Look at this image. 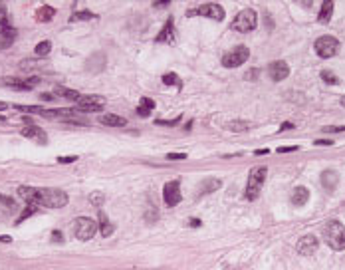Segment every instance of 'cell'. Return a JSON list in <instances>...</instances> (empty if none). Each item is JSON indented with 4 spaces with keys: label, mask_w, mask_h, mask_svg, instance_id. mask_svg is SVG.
<instances>
[{
    "label": "cell",
    "mask_w": 345,
    "mask_h": 270,
    "mask_svg": "<svg viewBox=\"0 0 345 270\" xmlns=\"http://www.w3.org/2000/svg\"><path fill=\"white\" fill-rule=\"evenodd\" d=\"M18 197L32 205L44 209H62L67 205V195L62 189H40V187H18Z\"/></svg>",
    "instance_id": "6da1fadb"
},
{
    "label": "cell",
    "mask_w": 345,
    "mask_h": 270,
    "mask_svg": "<svg viewBox=\"0 0 345 270\" xmlns=\"http://www.w3.org/2000/svg\"><path fill=\"white\" fill-rule=\"evenodd\" d=\"M323 240L333 248V250H343L345 248V227L339 221H331L323 229Z\"/></svg>",
    "instance_id": "7a4b0ae2"
},
{
    "label": "cell",
    "mask_w": 345,
    "mask_h": 270,
    "mask_svg": "<svg viewBox=\"0 0 345 270\" xmlns=\"http://www.w3.org/2000/svg\"><path fill=\"white\" fill-rule=\"evenodd\" d=\"M266 175H268V167H256L250 171V177H248V185H246V193L244 197L248 201L258 199L262 187H264V181H266Z\"/></svg>",
    "instance_id": "3957f363"
},
{
    "label": "cell",
    "mask_w": 345,
    "mask_h": 270,
    "mask_svg": "<svg viewBox=\"0 0 345 270\" xmlns=\"http://www.w3.org/2000/svg\"><path fill=\"white\" fill-rule=\"evenodd\" d=\"M314 48H315V54L319 58L327 60V58H333L339 52V40L333 38V36H321V38L315 40Z\"/></svg>",
    "instance_id": "277c9868"
},
{
    "label": "cell",
    "mask_w": 345,
    "mask_h": 270,
    "mask_svg": "<svg viewBox=\"0 0 345 270\" xmlns=\"http://www.w3.org/2000/svg\"><path fill=\"white\" fill-rule=\"evenodd\" d=\"M256 22H258V14L252 10V8H244L242 12H238L236 14V18H234V22H232V28L236 30V32H252L254 28H256Z\"/></svg>",
    "instance_id": "5b68a950"
},
{
    "label": "cell",
    "mask_w": 345,
    "mask_h": 270,
    "mask_svg": "<svg viewBox=\"0 0 345 270\" xmlns=\"http://www.w3.org/2000/svg\"><path fill=\"white\" fill-rule=\"evenodd\" d=\"M99 231L97 223L90 217H80L76 223H74V235L78 240H90L94 238V235Z\"/></svg>",
    "instance_id": "8992f818"
},
{
    "label": "cell",
    "mask_w": 345,
    "mask_h": 270,
    "mask_svg": "<svg viewBox=\"0 0 345 270\" xmlns=\"http://www.w3.org/2000/svg\"><path fill=\"white\" fill-rule=\"evenodd\" d=\"M187 16H206V18H213V20H224V8L220 4H215V2H209V4H202L198 8H192V10H187Z\"/></svg>",
    "instance_id": "52a82bcc"
},
{
    "label": "cell",
    "mask_w": 345,
    "mask_h": 270,
    "mask_svg": "<svg viewBox=\"0 0 345 270\" xmlns=\"http://www.w3.org/2000/svg\"><path fill=\"white\" fill-rule=\"evenodd\" d=\"M248 56H250V52H248L246 46H236L234 50H230V52H226V54L222 56V66L224 68L242 66V64L248 60Z\"/></svg>",
    "instance_id": "ba28073f"
},
{
    "label": "cell",
    "mask_w": 345,
    "mask_h": 270,
    "mask_svg": "<svg viewBox=\"0 0 345 270\" xmlns=\"http://www.w3.org/2000/svg\"><path fill=\"white\" fill-rule=\"evenodd\" d=\"M105 107L103 96H82V100L76 103V111H101Z\"/></svg>",
    "instance_id": "9c48e42d"
},
{
    "label": "cell",
    "mask_w": 345,
    "mask_h": 270,
    "mask_svg": "<svg viewBox=\"0 0 345 270\" xmlns=\"http://www.w3.org/2000/svg\"><path fill=\"white\" fill-rule=\"evenodd\" d=\"M163 199L169 207H175L181 202V183L179 181H169L165 183V189H163Z\"/></svg>",
    "instance_id": "30bf717a"
},
{
    "label": "cell",
    "mask_w": 345,
    "mask_h": 270,
    "mask_svg": "<svg viewBox=\"0 0 345 270\" xmlns=\"http://www.w3.org/2000/svg\"><path fill=\"white\" fill-rule=\"evenodd\" d=\"M40 82V78H2L0 84L2 86H10L14 90H32V86H36Z\"/></svg>",
    "instance_id": "8fae6325"
},
{
    "label": "cell",
    "mask_w": 345,
    "mask_h": 270,
    "mask_svg": "<svg viewBox=\"0 0 345 270\" xmlns=\"http://www.w3.org/2000/svg\"><path fill=\"white\" fill-rule=\"evenodd\" d=\"M317 238H315L314 235H306L302 236L300 240H298V252L302 254V256H312L315 250H317Z\"/></svg>",
    "instance_id": "7c38bea8"
},
{
    "label": "cell",
    "mask_w": 345,
    "mask_h": 270,
    "mask_svg": "<svg viewBox=\"0 0 345 270\" xmlns=\"http://www.w3.org/2000/svg\"><path fill=\"white\" fill-rule=\"evenodd\" d=\"M290 74V66L284 62V60H278V62H272L268 66V76L274 80V82H282L284 78H288Z\"/></svg>",
    "instance_id": "4fadbf2b"
},
{
    "label": "cell",
    "mask_w": 345,
    "mask_h": 270,
    "mask_svg": "<svg viewBox=\"0 0 345 270\" xmlns=\"http://www.w3.org/2000/svg\"><path fill=\"white\" fill-rule=\"evenodd\" d=\"M337 183H339V175H337V171H333V169H327V171H323L321 173V187L325 189V191H335V187H337Z\"/></svg>",
    "instance_id": "5bb4252c"
},
{
    "label": "cell",
    "mask_w": 345,
    "mask_h": 270,
    "mask_svg": "<svg viewBox=\"0 0 345 270\" xmlns=\"http://www.w3.org/2000/svg\"><path fill=\"white\" fill-rule=\"evenodd\" d=\"M22 135L24 137H28V139H34V141H38V143H46L48 141V137H46V131L44 129H40L38 125H34V123H30V125H26L24 129H22Z\"/></svg>",
    "instance_id": "9a60e30c"
},
{
    "label": "cell",
    "mask_w": 345,
    "mask_h": 270,
    "mask_svg": "<svg viewBox=\"0 0 345 270\" xmlns=\"http://www.w3.org/2000/svg\"><path fill=\"white\" fill-rule=\"evenodd\" d=\"M308 199H310V191H308L306 187H296V189L292 191V205L304 207V205L308 202Z\"/></svg>",
    "instance_id": "2e32d148"
},
{
    "label": "cell",
    "mask_w": 345,
    "mask_h": 270,
    "mask_svg": "<svg viewBox=\"0 0 345 270\" xmlns=\"http://www.w3.org/2000/svg\"><path fill=\"white\" fill-rule=\"evenodd\" d=\"M155 40H157V42H173V40H175V26H173V18H169V20H167L165 28H163V30L157 34V38H155Z\"/></svg>",
    "instance_id": "e0dca14e"
},
{
    "label": "cell",
    "mask_w": 345,
    "mask_h": 270,
    "mask_svg": "<svg viewBox=\"0 0 345 270\" xmlns=\"http://www.w3.org/2000/svg\"><path fill=\"white\" fill-rule=\"evenodd\" d=\"M99 121H101L103 125H111V127H123V125L127 123L125 117H121V115H115V113L101 115V117H99Z\"/></svg>",
    "instance_id": "ac0fdd59"
},
{
    "label": "cell",
    "mask_w": 345,
    "mask_h": 270,
    "mask_svg": "<svg viewBox=\"0 0 345 270\" xmlns=\"http://www.w3.org/2000/svg\"><path fill=\"white\" fill-rule=\"evenodd\" d=\"M54 94H56V96H60V98H65V100L76 101V103L82 100V94H80V92H76V90H70V88H62V86L54 88Z\"/></svg>",
    "instance_id": "d6986e66"
},
{
    "label": "cell",
    "mask_w": 345,
    "mask_h": 270,
    "mask_svg": "<svg viewBox=\"0 0 345 270\" xmlns=\"http://www.w3.org/2000/svg\"><path fill=\"white\" fill-rule=\"evenodd\" d=\"M54 14H56V10L52 8V6H42V8H38V12H36V20L38 22H48V20H52L54 18Z\"/></svg>",
    "instance_id": "ffe728a7"
},
{
    "label": "cell",
    "mask_w": 345,
    "mask_h": 270,
    "mask_svg": "<svg viewBox=\"0 0 345 270\" xmlns=\"http://www.w3.org/2000/svg\"><path fill=\"white\" fill-rule=\"evenodd\" d=\"M139 103H141V105L137 107V113H139L141 117H147V115L151 113V109L155 107V101L151 100V98H141Z\"/></svg>",
    "instance_id": "44dd1931"
},
{
    "label": "cell",
    "mask_w": 345,
    "mask_h": 270,
    "mask_svg": "<svg viewBox=\"0 0 345 270\" xmlns=\"http://www.w3.org/2000/svg\"><path fill=\"white\" fill-rule=\"evenodd\" d=\"M331 12H333V2H323V4H321V12H319L317 20H319L321 24H325V22L331 18Z\"/></svg>",
    "instance_id": "7402d4cb"
},
{
    "label": "cell",
    "mask_w": 345,
    "mask_h": 270,
    "mask_svg": "<svg viewBox=\"0 0 345 270\" xmlns=\"http://www.w3.org/2000/svg\"><path fill=\"white\" fill-rule=\"evenodd\" d=\"M99 233L103 236H109L113 233V225L107 221V217L103 213H99Z\"/></svg>",
    "instance_id": "603a6c76"
},
{
    "label": "cell",
    "mask_w": 345,
    "mask_h": 270,
    "mask_svg": "<svg viewBox=\"0 0 345 270\" xmlns=\"http://www.w3.org/2000/svg\"><path fill=\"white\" fill-rule=\"evenodd\" d=\"M220 185H222L220 179H209V181H204L202 187H200V195H202V193H213V191H217V189H220Z\"/></svg>",
    "instance_id": "cb8c5ba5"
},
{
    "label": "cell",
    "mask_w": 345,
    "mask_h": 270,
    "mask_svg": "<svg viewBox=\"0 0 345 270\" xmlns=\"http://www.w3.org/2000/svg\"><path fill=\"white\" fill-rule=\"evenodd\" d=\"M50 50H52V42H48V40L40 42V44L34 48V52H36V56H38V58H44V56H48V54H50Z\"/></svg>",
    "instance_id": "d4e9b609"
},
{
    "label": "cell",
    "mask_w": 345,
    "mask_h": 270,
    "mask_svg": "<svg viewBox=\"0 0 345 270\" xmlns=\"http://www.w3.org/2000/svg\"><path fill=\"white\" fill-rule=\"evenodd\" d=\"M163 84H165V86H179V88L183 86V82H181L179 76H175V74H165V76H163Z\"/></svg>",
    "instance_id": "484cf974"
},
{
    "label": "cell",
    "mask_w": 345,
    "mask_h": 270,
    "mask_svg": "<svg viewBox=\"0 0 345 270\" xmlns=\"http://www.w3.org/2000/svg\"><path fill=\"white\" fill-rule=\"evenodd\" d=\"M0 205H2L6 211H10V213L16 211V201L10 199V197H6V195H2V193H0Z\"/></svg>",
    "instance_id": "4316f807"
},
{
    "label": "cell",
    "mask_w": 345,
    "mask_h": 270,
    "mask_svg": "<svg viewBox=\"0 0 345 270\" xmlns=\"http://www.w3.org/2000/svg\"><path fill=\"white\" fill-rule=\"evenodd\" d=\"M95 14L94 12H90V10H82V12H76L74 16H72V22H76V20H94Z\"/></svg>",
    "instance_id": "83f0119b"
},
{
    "label": "cell",
    "mask_w": 345,
    "mask_h": 270,
    "mask_svg": "<svg viewBox=\"0 0 345 270\" xmlns=\"http://www.w3.org/2000/svg\"><path fill=\"white\" fill-rule=\"evenodd\" d=\"M46 62L40 58V60H24L22 64H20V68L22 70H36V68H40V66H44Z\"/></svg>",
    "instance_id": "f1b7e54d"
},
{
    "label": "cell",
    "mask_w": 345,
    "mask_h": 270,
    "mask_svg": "<svg viewBox=\"0 0 345 270\" xmlns=\"http://www.w3.org/2000/svg\"><path fill=\"white\" fill-rule=\"evenodd\" d=\"M90 202L95 205V207H101V205L105 202V195H103V193H99V191H95V193L90 195Z\"/></svg>",
    "instance_id": "f546056e"
},
{
    "label": "cell",
    "mask_w": 345,
    "mask_h": 270,
    "mask_svg": "<svg viewBox=\"0 0 345 270\" xmlns=\"http://www.w3.org/2000/svg\"><path fill=\"white\" fill-rule=\"evenodd\" d=\"M321 78H323V82H327V84H337V82H339V80L335 78V74L329 72V70H323V72H321Z\"/></svg>",
    "instance_id": "4dcf8cb0"
},
{
    "label": "cell",
    "mask_w": 345,
    "mask_h": 270,
    "mask_svg": "<svg viewBox=\"0 0 345 270\" xmlns=\"http://www.w3.org/2000/svg\"><path fill=\"white\" fill-rule=\"evenodd\" d=\"M250 125L248 123H242V121H232V123H228V129H232V131H246Z\"/></svg>",
    "instance_id": "1f68e13d"
},
{
    "label": "cell",
    "mask_w": 345,
    "mask_h": 270,
    "mask_svg": "<svg viewBox=\"0 0 345 270\" xmlns=\"http://www.w3.org/2000/svg\"><path fill=\"white\" fill-rule=\"evenodd\" d=\"M321 131L323 133H339V131H345V125H327Z\"/></svg>",
    "instance_id": "d6a6232c"
},
{
    "label": "cell",
    "mask_w": 345,
    "mask_h": 270,
    "mask_svg": "<svg viewBox=\"0 0 345 270\" xmlns=\"http://www.w3.org/2000/svg\"><path fill=\"white\" fill-rule=\"evenodd\" d=\"M34 213H36V207H28V209H24V213H22V215H20V219H18V223H22V221H26V219H28V217H32V215H34Z\"/></svg>",
    "instance_id": "836d02e7"
},
{
    "label": "cell",
    "mask_w": 345,
    "mask_h": 270,
    "mask_svg": "<svg viewBox=\"0 0 345 270\" xmlns=\"http://www.w3.org/2000/svg\"><path fill=\"white\" fill-rule=\"evenodd\" d=\"M167 159L169 161H183V159H187V153H169Z\"/></svg>",
    "instance_id": "e575fe53"
},
{
    "label": "cell",
    "mask_w": 345,
    "mask_h": 270,
    "mask_svg": "<svg viewBox=\"0 0 345 270\" xmlns=\"http://www.w3.org/2000/svg\"><path fill=\"white\" fill-rule=\"evenodd\" d=\"M52 240H54V242H62L63 235L60 233V231H54V233H52Z\"/></svg>",
    "instance_id": "d590c367"
},
{
    "label": "cell",
    "mask_w": 345,
    "mask_h": 270,
    "mask_svg": "<svg viewBox=\"0 0 345 270\" xmlns=\"http://www.w3.org/2000/svg\"><path fill=\"white\" fill-rule=\"evenodd\" d=\"M76 159H78V157H74V155H72V157H58V163H74Z\"/></svg>",
    "instance_id": "8d00e7d4"
},
{
    "label": "cell",
    "mask_w": 345,
    "mask_h": 270,
    "mask_svg": "<svg viewBox=\"0 0 345 270\" xmlns=\"http://www.w3.org/2000/svg\"><path fill=\"white\" fill-rule=\"evenodd\" d=\"M12 42H14V40H8V38H0V50H2V48H8V46H10Z\"/></svg>",
    "instance_id": "74e56055"
},
{
    "label": "cell",
    "mask_w": 345,
    "mask_h": 270,
    "mask_svg": "<svg viewBox=\"0 0 345 270\" xmlns=\"http://www.w3.org/2000/svg\"><path fill=\"white\" fill-rule=\"evenodd\" d=\"M2 22H6V6L4 4H0V24Z\"/></svg>",
    "instance_id": "f35d334b"
},
{
    "label": "cell",
    "mask_w": 345,
    "mask_h": 270,
    "mask_svg": "<svg viewBox=\"0 0 345 270\" xmlns=\"http://www.w3.org/2000/svg\"><path fill=\"white\" fill-rule=\"evenodd\" d=\"M169 4H171L169 0H159V2H153V6H155V8H165V6H169Z\"/></svg>",
    "instance_id": "ab89813d"
},
{
    "label": "cell",
    "mask_w": 345,
    "mask_h": 270,
    "mask_svg": "<svg viewBox=\"0 0 345 270\" xmlns=\"http://www.w3.org/2000/svg\"><path fill=\"white\" fill-rule=\"evenodd\" d=\"M278 151H280V153H290V151H298V147H296V145H292V147H280Z\"/></svg>",
    "instance_id": "60d3db41"
},
{
    "label": "cell",
    "mask_w": 345,
    "mask_h": 270,
    "mask_svg": "<svg viewBox=\"0 0 345 270\" xmlns=\"http://www.w3.org/2000/svg\"><path fill=\"white\" fill-rule=\"evenodd\" d=\"M315 145H331V141L329 139H317Z\"/></svg>",
    "instance_id": "b9f144b4"
},
{
    "label": "cell",
    "mask_w": 345,
    "mask_h": 270,
    "mask_svg": "<svg viewBox=\"0 0 345 270\" xmlns=\"http://www.w3.org/2000/svg\"><path fill=\"white\" fill-rule=\"evenodd\" d=\"M40 100H44V101H52V96H50V94H42V96H40Z\"/></svg>",
    "instance_id": "7bdbcfd3"
},
{
    "label": "cell",
    "mask_w": 345,
    "mask_h": 270,
    "mask_svg": "<svg viewBox=\"0 0 345 270\" xmlns=\"http://www.w3.org/2000/svg\"><path fill=\"white\" fill-rule=\"evenodd\" d=\"M190 227H200V221H198V219H192V221H190Z\"/></svg>",
    "instance_id": "ee69618b"
},
{
    "label": "cell",
    "mask_w": 345,
    "mask_h": 270,
    "mask_svg": "<svg viewBox=\"0 0 345 270\" xmlns=\"http://www.w3.org/2000/svg\"><path fill=\"white\" fill-rule=\"evenodd\" d=\"M292 127H294L292 123H284V125H282V127H280V129H282V131H284V129H292Z\"/></svg>",
    "instance_id": "f6af8a7d"
},
{
    "label": "cell",
    "mask_w": 345,
    "mask_h": 270,
    "mask_svg": "<svg viewBox=\"0 0 345 270\" xmlns=\"http://www.w3.org/2000/svg\"><path fill=\"white\" fill-rule=\"evenodd\" d=\"M266 153H268V149H258L256 151V155H266Z\"/></svg>",
    "instance_id": "bcb514c9"
},
{
    "label": "cell",
    "mask_w": 345,
    "mask_h": 270,
    "mask_svg": "<svg viewBox=\"0 0 345 270\" xmlns=\"http://www.w3.org/2000/svg\"><path fill=\"white\" fill-rule=\"evenodd\" d=\"M0 240L2 242H10V236H0Z\"/></svg>",
    "instance_id": "7dc6e473"
},
{
    "label": "cell",
    "mask_w": 345,
    "mask_h": 270,
    "mask_svg": "<svg viewBox=\"0 0 345 270\" xmlns=\"http://www.w3.org/2000/svg\"><path fill=\"white\" fill-rule=\"evenodd\" d=\"M6 107H8V105H6V103H2V101H0V111H2V109H6Z\"/></svg>",
    "instance_id": "c3c4849f"
},
{
    "label": "cell",
    "mask_w": 345,
    "mask_h": 270,
    "mask_svg": "<svg viewBox=\"0 0 345 270\" xmlns=\"http://www.w3.org/2000/svg\"><path fill=\"white\" fill-rule=\"evenodd\" d=\"M341 105H345V98H341Z\"/></svg>",
    "instance_id": "681fc988"
},
{
    "label": "cell",
    "mask_w": 345,
    "mask_h": 270,
    "mask_svg": "<svg viewBox=\"0 0 345 270\" xmlns=\"http://www.w3.org/2000/svg\"><path fill=\"white\" fill-rule=\"evenodd\" d=\"M131 270H143V268H131Z\"/></svg>",
    "instance_id": "f907efd6"
}]
</instances>
